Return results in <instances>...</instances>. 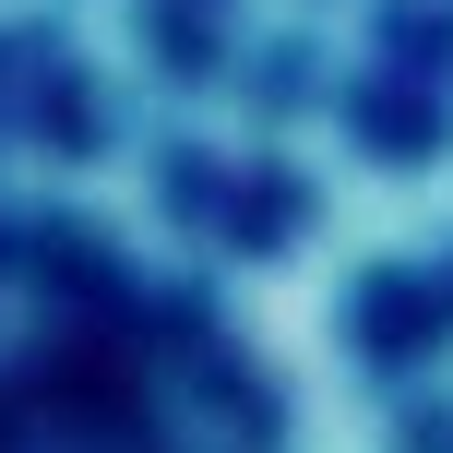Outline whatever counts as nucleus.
<instances>
[{"label":"nucleus","instance_id":"f257e3e1","mask_svg":"<svg viewBox=\"0 0 453 453\" xmlns=\"http://www.w3.org/2000/svg\"><path fill=\"white\" fill-rule=\"evenodd\" d=\"M0 453H250V394L167 298L0 263Z\"/></svg>","mask_w":453,"mask_h":453}]
</instances>
